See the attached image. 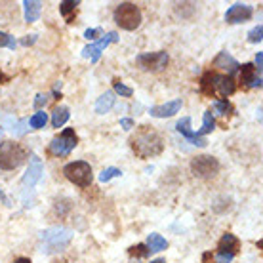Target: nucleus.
Segmentation results:
<instances>
[{"label": "nucleus", "mask_w": 263, "mask_h": 263, "mask_svg": "<svg viewBox=\"0 0 263 263\" xmlns=\"http://www.w3.org/2000/svg\"><path fill=\"white\" fill-rule=\"evenodd\" d=\"M130 147L139 158H151L162 153L164 141L157 130H153V126H141L130 138Z\"/></svg>", "instance_id": "nucleus-1"}, {"label": "nucleus", "mask_w": 263, "mask_h": 263, "mask_svg": "<svg viewBox=\"0 0 263 263\" xmlns=\"http://www.w3.org/2000/svg\"><path fill=\"white\" fill-rule=\"evenodd\" d=\"M237 86L235 80L229 74H219V72L208 71L202 74L200 79V92L208 98L214 96H221V98H229L231 93H235Z\"/></svg>", "instance_id": "nucleus-2"}, {"label": "nucleus", "mask_w": 263, "mask_h": 263, "mask_svg": "<svg viewBox=\"0 0 263 263\" xmlns=\"http://www.w3.org/2000/svg\"><path fill=\"white\" fill-rule=\"evenodd\" d=\"M27 160V151L20 143L2 141L0 143V168L2 170H15Z\"/></svg>", "instance_id": "nucleus-3"}, {"label": "nucleus", "mask_w": 263, "mask_h": 263, "mask_svg": "<svg viewBox=\"0 0 263 263\" xmlns=\"http://www.w3.org/2000/svg\"><path fill=\"white\" fill-rule=\"evenodd\" d=\"M115 21L124 31H136L141 25V10L132 2H120L115 10Z\"/></svg>", "instance_id": "nucleus-4"}, {"label": "nucleus", "mask_w": 263, "mask_h": 263, "mask_svg": "<svg viewBox=\"0 0 263 263\" xmlns=\"http://www.w3.org/2000/svg\"><path fill=\"white\" fill-rule=\"evenodd\" d=\"M63 174L65 178L71 181V183L79 185V187H90L93 181V174H92V166L84 162V160H77V162H69V164L63 168Z\"/></svg>", "instance_id": "nucleus-5"}, {"label": "nucleus", "mask_w": 263, "mask_h": 263, "mask_svg": "<svg viewBox=\"0 0 263 263\" xmlns=\"http://www.w3.org/2000/svg\"><path fill=\"white\" fill-rule=\"evenodd\" d=\"M77 143H79V138H77L74 130L72 128H65L58 138L52 139V143H50L48 149H50L53 157H67L77 147Z\"/></svg>", "instance_id": "nucleus-6"}, {"label": "nucleus", "mask_w": 263, "mask_h": 263, "mask_svg": "<svg viewBox=\"0 0 263 263\" xmlns=\"http://www.w3.org/2000/svg\"><path fill=\"white\" fill-rule=\"evenodd\" d=\"M71 238H72L71 231L60 229V227H53V229H48L42 233V244H44L48 254L63 250L67 244L71 242Z\"/></svg>", "instance_id": "nucleus-7"}, {"label": "nucleus", "mask_w": 263, "mask_h": 263, "mask_svg": "<svg viewBox=\"0 0 263 263\" xmlns=\"http://www.w3.org/2000/svg\"><path fill=\"white\" fill-rule=\"evenodd\" d=\"M191 172L200 179H212L219 174V162L212 155H200V157L193 158Z\"/></svg>", "instance_id": "nucleus-8"}, {"label": "nucleus", "mask_w": 263, "mask_h": 263, "mask_svg": "<svg viewBox=\"0 0 263 263\" xmlns=\"http://www.w3.org/2000/svg\"><path fill=\"white\" fill-rule=\"evenodd\" d=\"M168 61H170L168 52L141 53V55L136 58V63H138L139 69H143V71H151V72L162 71V69L168 65Z\"/></svg>", "instance_id": "nucleus-9"}, {"label": "nucleus", "mask_w": 263, "mask_h": 263, "mask_svg": "<svg viewBox=\"0 0 263 263\" xmlns=\"http://www.w3.org/2000/svg\"><path fill=\"white\" fill-rule=\"evenodd\" d=\"M112 42H119V34L115 33V31L107 33L105 36H101L96 44L86 46L84 50H82V58H90V61H92V63H98L99 58H101V52H103L109 44H112Z\"/></svg>", "instance_id": "nucleus-10"}, {"label": "nucleus", "mask_w": 263, "mask_h": 263, "mask_svg": "<svg viewBox=\"0 0 263 263\" xmlns=\"http://www.w3.org/2000/svg\"><path fill=\"white\" fill-rule=\"evenodd\" d=\"M252 15H254L252 6L242 4V2H237V4H233V6L225 12V21L231 23V25H235V23H244V21H248Z\"/></svg>", "instance_id": "nucleus-11"}, {"label": "nucleus", "mask_w": 263, "mask_h": 263, "mask_svg": "<svg viewBox=\"0 0 263 263\" xmlns=\"http://www.w3.org/2000/svg\"><path fill=\"white\" fill-rule=\"evenodd\" d=\"M42 174H44L42 160H40L36 155H33V157H31V160H29V168H27L25 176H23V185H25V187H29V189H31V187H34V185L40 181Z\"/></svg>", "instance_id": "nucleus-12"}, {"label": "nucleus", "mask_w": 263, "mask_h": 263, "mask_svg": "<svg viewBox=\"0 0 263 263\" xmlns=\"http://www.w3.org/2000/svg\"><path fill=\"white\" fill-rule=\"evenodd\" d=\"M238 69H240V82L244 88H261V74L252 63H244Z\"/></svg>", "instance_id": "nucleus-13"}, {"label": "nucleus", "mask_w": 263, "mask_h": 263, "mask_svg": "<svg viewBox=\"0 0 263 263\" xmlns=\"http://www.w3.org/2000/svg\"><path fill=\"white\" fill-rule=\"evenodd\" d=\"M176 128H178L179 134H181L185 139H189L193 145H198V147H206V145H208V141H206V139L198 138L197 132L191 130V119H189V117H185V119L179 120L178 124H176Z\"/></svg>", "instance_id": "nucleus-14"}, {"label": "nucleus", "mask_w": 263, "mask_h": 263, "mask_svg": "<svg viewBox=\"0 0 263 263\" xmlns=\"http://www.w3.org/2000/svg\"><path fill=\"white\" fill-rule=\"evenodd\" d=\"M181 109V99H174V101H168L164 105H157L151 107V117H157V119H168V117H174L176 112H179Z\"/></svg>", "instance_id": "nucleus-15"}, {"label": "nucleus", "mask_w": 263, "mask_h": 263, "mask_svg": "<svg viewBox=\"0 0 263 263\" xmlns=\"http://www.w3.org/2000/svg\"><path fill=\"white\" fill-rule=\"evenodd\" d=\"M214 67H217V69H225V71L229 72V77H233L235 72L238 71V61L233 58V55H229L227 52H221L219 55H217L216 60H214Z\"/></svg>", "instance_id": "nucleus-16"}, {"label": "nucleus", "mask_w": 263, "mask_h": 263, "mask_svg": "<svg viewBox=\"0 0 263 263\" xmlns=\"http://www.w3.org/2000/svg\"><path fill=\"white\" fill-rule=\"evenodd\" d=\"M238 246H240V240H238L233 233H225L223 237H221V240H219V248H217V252H227V254L237 256Z\"/></svg>", "instance_id": "nucleus-17"}, {"label": "nucleus", "mask_w": 263, "mask_h": 263, "mask_svg": "<svg viewBox=\"0 0 263 263\" xmlns=\"http://www.w3.org/2000/svg\"><path fill=\"white\" fill-rule=\"evenodd\" d=\"M23 8H25V21L27 23H34L40 15L42 2H39V0H25V2H23Z\"/></svg>", "instance_id": "nucleus-18"}, {"label": "nucleus", "mask_w": 263, "mask_h": 263, "mask_svg": "<svg viewBox=\"0 0 263 263\" xmlns=\"http://www.w3.org/2000/svg\"><path fill=\"white\" fill-rule=\"evenodd\" d=\"M115 101H117L115 92H105L98 101H96V112H98V115H105V112H109L112 109V105H115Z\"/></svg>", "instance_id": "nucleus-19"}, {"label": "nucleus", "mask_w": 263, "mask_h": 263, "mask_svg": "<svg viewBox=\"0 0 263 263\" xmlns=\"http://www.w3.org/2000/svg\"><path fill=\"white\" fill-rule=\"evenodd\" d=\"M149 252H162L168 248V240H166L162 235H157V233H151L149 237H147V244H145Z\"/></svg>", "instance_id": "nucleus-20"}, {"label": "nucleus", "mask_w": 263, "mask_h": 263, "mask_svg": "<svg viewBox=\"0 0 263 263\" xmlns=\"http://www.w3.org/2000/svg\"><path fill=\"white\" fill-rule=\"evenodd\" d=\"M69 117H71V112H69V109L67 107H55L52 112V126L53 128H61V126L65 124L67 120H69Z\"/></svg>", "instance_id": "nucleus-21"}, {"label": "nucleus", "mask_w": 263, "mask_h": 263, "mask_svg": "<svg viewBox=\"0 0 263 263\" xmlns=\"http://www.w3.org/2000/svg\"><path fill=\"white\" fill-rule=\"evenodd\" d=\"M214 128H216V119H214L212 111H206L204 112V119H202V128L197 132V136L198 138H202L204 134H210Z\"/></svg>", "instance_id": "nucleus-22"}, {"label": "nucleus", "mask_w": 263, "mask_h": 263, "mask_svg": "<svg viewBox=\"0 0 263 263\" xmlns=\"http://www.w3.org/2000/svg\"><path fill=\"white\" fill-rule=\"evenodd\" d=\"M46 122H48V112H44V111H36L33 117L29 119V126H31L33 130H40V128H44Z\"/></svg>", "instance_id": "nucleus-23"}, {"label": "nucleus", "mask_w": 263, "mask_h": 263, "mask_svg": "<svg viewBox=\"0 0 263 263\" xmlns=\"http://www.w3.org/2000/svg\"><path fill=\"white\" fill-rule=\"evenodd\" d=\"M214 111H216L219 117H229L231 111H233V105H231L227 99H216V101H214Z\"/></svg>", "instance_id": "nucleus-24"}, {"label": "nucleus", "mask_w": 263, "mask_h": 263, "mask_svg": "<svg viewBox=\"0 0 263 263\" xmlns=\"http://www.w3.org/2000/svg\"><path fill=\"white\" fill-rule=\"evenodd\" d=\"M79 4H80L79 0H63V2L60 4L61 15H63V17H69V13L74 12V8L79 6Z\"/></svg>", "instance_id": "nucleus-25"}, {"label": "nucleus", "mask_w": 263, "mask_h": 263, "mask_svg": "<svg viewBox=\"0 0 263 263\" xmlns=\"http://www.w3.org/2000/svg\"><path fill=\"white\" fill-rule=\"evenodd\" d=\"M0 48H10V50H15V48H17V40L13 39L12 34L2 33V31H0Z\"/></svg>", "instance_id": "nucleus-26"}, {"label": "nucleus", "mask_w": 263, "mask_h": 263, "mask_svg": "<svg viewBox=\"0 0 263 263\" xmlns=\"http://www.w3.org/2000/svg\"><path fill=\"white\" fill-rule=\"evenodd\" d=\"M120 174H122V172H120L119 168H112V166H111V168H105V170L99 174V181H101V183H107L109 179L119 178Z\"/></svg>", "instance_id": "nucleus-27"}, {"label": "nucleus", "mask_w": 263, "mask_h": 263, "mask_svg": "<svg viewBox=\"0 0 263 263\" xmlns=\"http://www.w3.org/2000/svg\"><path fill=\"white\" fill-rule=\"evenodd\" d=\"M115 93H119V96H122V98H132L134 90H132L130 86H126L124 82H120V80H115Z\"/></svg>", "instance_id": "nucleus-28"}, {"label": "nucleus", "mask_w": 263, "mask_h": 263, "mask_svg": "<svg viewBox=\"0 0 263 263\" xmlns=\"http://www.w3.org/2000/svg\"><path fill=\"white\" fill-rule=\"evenodd\" d=\"M263 39V27L257 25L254 27L250 33H248V42H252V44H257V42H261Z\"/></svg>", "instance_id": "nucleus-29"}, {"label": "nucleus", "mask_w": 263, "mask_h": 263, "mask_svg": "<svg viewBox=\"0 0 263 263\" xmlns=\"http://www.w3.org/2000/svg\"><path fill=\"white\" fill-rule=\"evenodd\" d=\"M151 254L149 248L145 244H138V246H132L130 248V256H138V257H147Z\"/></svg>", "instance_id": "nucleus-30"}, {"label": "nucleus", "mask_w": 263, "mask_h": 263, "mask_svg": "<svg viewBox=\"0 0 263 263\" xmlns=\"http://www.w3.org/2000/svg\"><path fill=\"white\" fill-rule=\"evenodd\" d=\"M214 257H216V263H231L235 256H233V254H227V252H216Z\"/></svg>", "instance_id": "nucleus-31"}, {"label": "nucleus", "mask_w": 263, "mask_h": 263, "mask_svg": "<svg viewBox=\"0 0 263 263\" xmlns=\"http://www.w3.org/2000/svg\"><path fill=\"white\" fill-rule=\"evenodd\" d=\"M46 103H48V96H46V93H39V96L34 98V109H36V111H40V109L46 105Z\"/></svg>", "instance_id": "nucleus-32"}, {"label": "nucleus", "mask_w": 263, "mask_h": 263, "mask_svg": "<svg viewBox=\"0 0 263 263\" xmlns=\"http://www.w3.org/2000/svg\"><path fill=\"white\" fill-rule=\"evenodd\" d=\"M36 40H39L36 34H29V36H25V39L21 40V46H31V44H34Z\"/></svg>", "instance_id": "nucleus-33"}, {"label": "nucleus", "mask_w": 263, "mask_h": 263, "mask_svg": "<svg viewBox=\"0 0 263 263\" xmlns=\"http://www.w3.org/2000/svg\"><path fill=\"white\" fill-rule=\"evenodd\" d=\"M99 33H101V29H88V31H86V33H84V39L93 40V39H96V36H98Z\"/></svg>", "instance_id": "nucleus-34"}, {"label": "nucleus", "mask_w": 263, "mask_h": 263, "mask_svg": "<svg viewBox=\"0 0 263 263\" xmlns=\"http://www.w3.org/2000/svg\"><path fill=\"white\" fill-rule=\"evenodd\" d=\"M256 71L261 74V69H263V53L261 52H257V55H256Z\"/></svg>", "instance_id": "nucleus-35"}, {"label": "nucleus", "mask_w": 263, "mask_h": 263, "mask_svg": "<svg viewBox=\"0 0 263 263\" xmlns=\"http://www.w3.org/2000/svg\"><path fill=\"white\" fill-rule=\"evenodd\" d=\"M120 126H122L124 130H132V128H134V120H132V119H122V120H120Z\"/></svg>", "instance_id": "nucleus-36"}, {"label": "nucleus", "mask_w": 263, "mask_h": 263, "mask_svg": "<svg viewBox=\"0 0 263 263\" xmlns=\"http://www.w3.org/2000/svg\"><path fill=\"white\" fill-rule=\"evenodd\" d=\"M13 263H31V259H29V257H17Z\"/></svg>", "instance_id": "nucleus-37"}, {"label": "nucleus", "mask_w": 263, "mask_h": 263, "mask_svg": "<svg viewBox=\"0 0 263 263\" xmlns=\"http://www.w3.org/2000/svg\"><path fill=\"white\" fill-rule=\"evenodd\" d=\"M0 198H2V200H4V202L8 204V198H6V195H4V193H2V191H0Z\"/></svg>", "instance_id": "nucleus-38"}, {"label": "nucleus", "mask_w": 263, "mask_h": 263, "mask_svg": "<svg viewBox=\"0 0 263 263\" xmlns=\"http://www.w3.org/2000/svg\"><path fill=\"white\" fill-rule=\"evenodd\" d=\"M151 263H166V259H162V257H160V259H155V261H151Z\"/></svg>", "instance_id": "nucleus-39"}]
</instances>
